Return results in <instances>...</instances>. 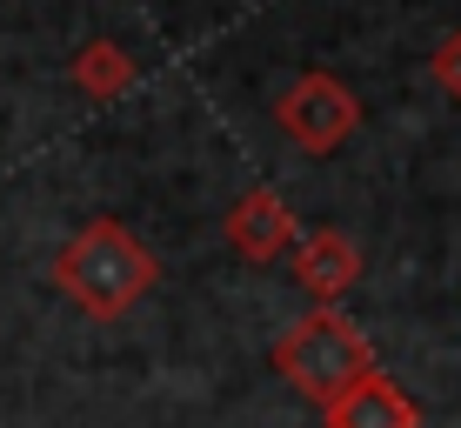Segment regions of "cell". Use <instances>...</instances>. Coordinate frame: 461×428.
Here are the masks:
<instances>
[{"instance_id":"6da1fadb","label":"cell","mask_w":461,"mask_h":428,"mask_svg":"<svg viewBox=\"0 0 461 428\" xmlns=\"http://www.w3.org/2000/svg\"><path fill=\"white\" fill-rule=\"evenodd\" d=\"M154 275H161V268H154V248L114 214L87 221L54 255V288L81 314H94V322H121V314L154 288Z\"/></svg>"},{"instance_id":"7a4b0ae2","label":"cell","mask_w":461,"mask_h":428,"mask_svg":"<svg viewBox=\"0 0 461 428\" xmlns=\"http://www.w3.org/2000/svg\"><path fill=\"white\" fill-rule=\"evenodd\" d=\"M275 375L301 395V402L335 408L355 382L375 375V348L341 308H308L288 335L275 341Z\"/></svg>"},{"instance_id":"3957f363","label":"cell","mask_w":461,"mask_h":428,"mask_svg":"<svg viewBox=\"0 0 461 428\" xmlns=\"http://www.w3.org/2000/svg\"><path fill=\"white\" fill-rule=\"evenodd\" d=\"M275 128L288 134L301 154H335L341 141L361 128V101H355V87H348L341 74L308 68L275 94Z\"/></svg>"},{"instance_id":"277c9868","label":"cell","mask_w":461,"mask_h":428,"mask_svg":"<svg viewBox=\"0 0 461 428\" xmlns=\"http://www.w3.org/2000/svg\"><path fill=\"white\" fill-rule=\"evenodd\" d=\"M294 241H301L294 234V208H288L281 187H248V195L228 208V248L248 268H267V261L294 255Z\"/></svg>"},{"instance_id":"5b68a950","label":"cell","mask_w":461,"mask_h":428,"mask_svg":"<svg viewBox=\"0 0 461 428\" xmlns=\"http://www.w3.org/2000/svg\"><path fill=\"white\" fill-rule=\"evenodd\" d=\"M288 275L301 281V295H308L314 308H335V301L361 281V248L348 241L341 228H314V234H301V241H294Z\"/></svg>"},{"instance_id":"8992f818","label":"cell","mask_w":461,"mask_h":428,"mask_svg":"<svg viewBox=\"0 0 461 428\" xmlns=\"http://www.w3.org/2000/svg\"><path fill=\"white\" fill-rule=\"evenodd\" d=\"M321 422H328V428H421V408L402 395L394 375L375 369L368 382H355L335 408H321Z\"/></svg>"},{"instance_id":"52a82bcc","label":"cell","mask_w":461,"mask_h":428,"mask_svg":"<svg viewBox=\"0 0 461 428\" xmlns=\"http://www.w3.org/2000/svg\"><path fill=\"white\" fill-rule=\"evenodd\" d=\"M134 81H140L134 54H127V47H114V41H87L81 54H74V87H81L94 107H101V101H121Z\"/></svg>"},{"instance_id":"ba28073f","label":"cell","mask_w":461,"mask_h":428,"mask_svg":"<svg viewBox=\"0 0 461 428\" xmlns=\"http://www.w3.org/2000/svg\"><path fill=\"white\" fill-rule=\"evenodd\" d=\"M428 81L448 94V101H461V27L435 41V54H428Z\"/></svg>"}]
</instances>
